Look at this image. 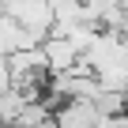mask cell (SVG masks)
Instances as JSON below:
<instances>
[{
    "label": "cell",
    "mask_w": 128,
    "mask_h": 128,
    "mask_svg": "<svg viewBox=\"0 0 128 128\" xmlns=\"http://www.w3.org/2000/svg\"><path fill=\"white\" fill-rule=\"evenodd\" d=\"M98 109L94 102H83V98H68L53 109V128H94L98 124Z\"/></svg>",
    "instance_id": "1"
},
{
    "label": "cell",
    "mask_w": 128,
    "mask_h": 128,
    "mask_svg": "<svg viewBox=\"0 0 128 128\" xmlns=\"http://www.w3.org/2000/svg\"><path fill=\"white\" fill-rule=\"evenodd\" d=\"M120 42H124V56H128V34H120Z\"/></svg>",
    "instance_id": "2"
}]
</instances>
